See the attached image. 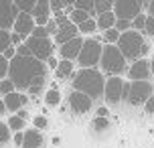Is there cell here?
I'll list each match as a JSON object with an SVG mask.
<instances>
[{"instance_id":"6da1fadb","label":"cell","mask_w":154,"mask_h":148,"mask_svg":"<svg viewBox=\"0 0 154 148\" xmlns=\"http://www.w3.org/2000/svg\"><path fill=\"white\" fill-rule=\"evenodd\" d=\"M47 77V65L35 57H20L14 55L8 61V79L12 81L14 89L26 91L32 83Z\"/></svg>"},{"instance_id":"7a4b0ae2","label":"cell","mask_w":154,"mask_h":148,"mask_svg":"<svg viewBox=\"0 0 154 148\" xmlns=\"http://www.w3.org/2000/svg\"><path fill=\"white\" fill-rule=\"evenodd\" d=\"M103 85H106V77L97 69H79L73 77V91L85 94L93 101L103 95Z\"/></svg>"},{"instance_id":"3957f363","label":"cell","mask_w":154,"mask_h":148,"mask_svg":"<svg viewBox=\"0 0 154 148\" xmlns=\"http://www.w3.org/2000/svg\"><path fill=\"white\" fill-rule=\"evenodd\" d=\"M118 51L124 55V59H144V55L148 53L150 45L146 43V39L142 37V32L138 31H126V32H120V39L116 43Z\"/></svg>"},{"instance_id":"277c9868","label":"cell","mask_w":154,"mask_h":148,"mask_svg":"<svg viewBox=\"0 0 154 148\" xmlns=\"http://www.w3.org/2000/svg\"><path fill=\"white\" fill-rule=\"evenodd\" d=\"M100 67L108 75H120L126 71V59L118 51L116 45H103L101 47V57H100Z\"/></svg>"},{"instance_id":"5b68a950","label":"cell","mask_w":154,"mask_h":148,"mask_svg":"<svg viewBox=\"0 0 154 148\" xmlns=\"http://www.w3.org/2000/svg\"><path fill=\"white\" fill-rule=\"evenodd\" d=\"M101 47L103 45L97 39H83L81 51L77 55V63L81 65V69H95V65H100Z\"/></svg>"},{"instance_id":"8992f818","label":"cell","mask_w":154,"mask_h":148,"mask_svg":"<svg viewBox=\"0 0 154 148\" xmlns=\"http://www.w3.org/2000/svg\"><path fill=\"white\" fill-rule=\"evenodd\" d=\"M150 95H154V85L150 81H130V91L126 101L130 106H144Z\"/></svg>"},{"instance_id":"52a82bcc","label":"cell","mask_w":154,"mask_h":148,"mask_svg":"<svg viewBox=\"0 0 154 148\" xmlns=\"http://www.w3.org/2000/svg\"><path fill=\"white\" fill-rule=\"evenodd\" d=\"M112 12L116 14V18L120 20H134L136 16L142 12V2L140 0H114Z\"/></svg>"},{"instance_id":"ba28073f","label":"cell","mask_w":154,"mask_h":148,"mask_svg":"<svg viewBox=\"0 0 154 148\" xmlns=\"http://www.w3.org/2000/svg\"><path fill=\"white\" fill-rule=\"evenodd\" d=\"M24 45L29 47L31 55L38 61H47L51 53H53V41L45 37V39H35V37H29V39H24Z\"/></svg>"},{"instance_id":"9c48e42d","label":"cell","mask_w":154,"mask_h":148,"mask_svg":"<svg viewBox=\"0 0 154 148\" xmlns=\"http://www.w3.org/2000/svg\"><path fill=\"white\" fill-rule=\"evenodd\" d=\"M122 87H124V79L122 77H109L103 85V97L109 106H116L122 101Z\"/></svg>"},{"instance_id":"30bf717a","label":"cell","mask_w":154,"mask_h":148,"mask_svg":"<svg viewBox=\"0 0 154 148\" xmlns=\"http://www.w3.org/2000/svg\"><path fill=\"white\" fill-rule=\"evenodd\" d=\"M18 10H16L14 2L12 0H0V29L8 31L12 24H14Z\"/></svg>"},{"instance_id":"8fae6325","label":"cell","mask_w":154,"mask_h":148,"mask_svg":"<svg viewBox=\"0 0 154 148\" xmlns=\"http://www.w3.org/2000/svg\"><path fill=\"white\" fill-rule=\"evenodd\" d=\"M35 26H37V24H35V18H32L31 14H26V12H18V16H16L14 24H12V29H14L12 32L20 35L23 39H29Z\"/></svg>"},{"instance_id":"7c38bea8","label":"cell","mask_w":154,"mask_h":148,"mask_svg":"<svg viewBox=\"0 0 154 148\" xmlns=\"http://www.w3.org/2000/svg\"><path fill=\"white\" fill-rule=\"evenodd\" d=\"M128 77L132 81H148V77H150V61L148 59L134 61L132 67L128 69Z\"/></svg>"},{"instance_id":"4fadbf2b","label":"cell","mask_w":154,"mask_h":148,"mask_svg":"<svg viewBox=\"0 0 154 148\" xmlns=\"http://www.w3.org/2000/svg\"><path fill=\"white\" fill-rule=\"evenodd\" d=\"M31 16L35 18V24L37 26H45L51 18V6H49V0H37L35 2V8H32Z\"/></svg>"},{"instance_id":"5bb4252c","label":"cell","mask_w":154,"mask_h":148,"mask_svg":"<svg viewBox=\"0 0 154 148\" xmlns=\"http://www.w3.org/2000/svg\"><path fill=\"white\" fill-rule=\"evenodd\" d=\"M91 103H93V100L87 97L85 94L73 91V94L69 95V106H71V109H73L75 114H87V112L91 109Z\"/></svg>"},{"instance_id":"9a60e30c","label":"cell","mask_w":154,"mask_h":148,"mask_svg":"<svg viewBox=\"0 0 154 148\" xmlns=\"http://www.w3.org/2000/svg\"><path fill=\"white\" fill-rule=\"evenodd\" d=\"M81 45H83V39L77 35L75 39L67 41V43H63L61 45V55L63 59H67V61H75L77 55H79V51H81Z\"/></svg>"},{"instance_id":"2e32d148","label":"cell","mask_w":154,"mask_h":148,"mask_svg":"<svg viewBox=\"0 0 154 148\" xmlns=\"http://www.w3.org/2000/svg\"><path fill=\"white\" fill-rule=\"evenodd\" d=\"M77 26L73 23H65V24H61L59 29H57V32H55V41L59 43V45H63V43H67V41H71V39H75L77 37Z\"/></svg>"},{"instance_id":"e0dca14e","label":"cell","mask_w":154,"mask_h":148,"mask_svg":"<svg viewBox=\"0 0 154 148\" xmlns=\"http://www.w3.org/2000/svg\"><path fill=\"white\" fill-rule=\"evenodd\" d=\"M43 136L38 130H26L23 132V148H41Z\"/></svg>"},{"instance_id":"ac0fdd59","label":"cell","mask_w":154,"mask_h":148,"mask_svg":"<svg viewBox=\"0 0 154 148\" xmlns=\"http://www.w3.org/2000/svg\"><path fill=\"white\" fill-rule=\"evenodd\" d=\"M95 24H97V29L100 31H108V29H114L116 24V14L109 10V12H101V14H97V20H95Z\"/></svg>"},{"instance_id":"d6986e66","label":"cell","mask_w":154,"mask_h":148,"mask_svg":"<svg viewBox=\"0 0 154 148\" xmlns=\"http://www.w3.org/2000/svg\"><path fill=\"white\" fill-rule=\"evenodd\" d=\"M4 108L6 109H10V112H16V109H20V94L18 91H10V94H6L4 95Z\"/></svg>"},{"instance_id":"ffe728a7","label":"cell","mask_w":154,"mask_h":148,"mask_svg":"<svg viewBox=\"0 0 154 148\" xmlns=\"http://www.w3.org/2000/svg\"><path fill=\"white\" fill-rule=\"evenodd\" d=\"M71 73H73V61H67V59H63V61L57 63V67H55V75H57L59 79L71 77Z\"/></svg>"},{"instance_id":"44dd1931","label":"cell","mask_w":154,"mask_h":148,"mask_svg":"<svg viewBox=\"0 0 154 148\" xmlns=\"http://www.w3.org/2000/svg\"><path fill=\"white\" fill-rule=\"evenodd\" d=\"M87 18H91V16L87 14L85 10H79V8H73L69 12V23H73L77 26V24H81V23H85Z\"/></svg>"},{"instance_id":"7402d4cb","label":"cell","mask_w":154,"mask_h":148,"mask_svg":"<svg viewBox=\"0 0 154 148\" xmlns=\"http://www.w3.org/2000/svg\"><path fill=\"white\" fill-rule=\"evenodd\" d=\"M112 6H114V0H93V12H97V14L109 12Z\"/></svg>"},{"instance_id":"603a6c76","label":"cell","mask_w":154,"mask_h":148,"mask_svg":"<svg viewBox=\"0 0 154 148\" xmlns=\"http://www.w3.org/2000/svg\"><path fill=\"white\" fill-rule=\"evenodd\" d=\"M12 2H14V6H16L18 12H26V14H31L37 0H12Z\"/></svg>"},{"instance_id":"cb8c5ba5","label":"cell","mask_w":154,"mask_h":148,"mask_svg":"<svg viewBox=\"0 0 154 148\" xmlns=\"http://www.w3.org/2000/svg\"><path fill=\"white\" fill-rule=\"evenodd\" d=\"M77 31L85 32V35H91V32H95V31H97V24H95V20H93V18H87L85 23L77 24Z\"/></svg>"},{"instance_id":"d4e9b609","label":"cell","mask_w":154,"mask_h":148,"mask_svg":"<svg viewBox=\"0 0 154 148\" xmlns=\"http://www.w3.org/2000/svg\"><path fill=\"white\" fill-rule=\"evenodd\" d=\"M73 8L85 10V12H87L89 16H91V14H95V12H93V0H75V4H73Z\"/></svg>"},{"instance_id":"484cf974","label":"cell","mask_w":154,"mask_h":148,"mask_svg":"<svg viewBox=\"0 0 154 148\" xmlns=\"http://www.w3.org/2000/svg\"><path fill=\"white\" fill-rule=\"evenodd\" d=\"M8 128L10 130H14V132H23V128H24V120L23 118H18V116H10V120H8Z\"/></svg>"},{"instance_id":"4316f807","label":"cell","mask_w":154,"mask_h":148,"mask_svg":"<svg viewBox=\"0 0 154 148\" xmlns=\"http://www.w3.org/2000/svg\"><path fill=\"white\" fill-rule=\"evenodd\" d=\"M120 39V32L116 31V29H108V31H103V41L108 43V45H116Z\"/></svg>"},{"instance_id":"83f0119b","label":"cell","mask_w":154,"mask_h":148,"mask_svg":"<svg viewBox=\"0 0 154 148\" xmlns=\"http://www.w3.org/2000/svg\"><path fill=\"white\" fill-rule=\"evenodd\" d=\"M45 101L49 103V106H57L59 101H61V94L57 91V89H49L45 95Z\"/></svg>"},{"instance_id":"f1b7e54d","label":"cell","mask_w":154,"mask_h":148,"mask_svg":"<svg viewBox=\"0 0 154 148\" xmlns=\"http://www.w3.org/2000/svg\"><path fill=\"white\" fill-rule=\"evenodd\" d=\"M8 47H10V32L0 29V53H4Z\"/></svg>"},{"instance_id":"f546056e","label":"cell","mask_w":154,"mask_h":148,"mask_svg":"<svg viewBox=\"0 0 154 148\" xmlns=\"http://www.w3.org/2000/svg\"><path fill=\"white\" fill-rule=\"evenodd\" d=\"M10 91H16L14 89V85H12V81L8 77H4V79H0V94H10Z\"/></svg>"},{"instance_id":"4dcf8cb0","label":"cell","mask_w":154,"mask_h":148,"mask_svg":"<svg viewBox=\"0 0 154 148\" xmlns=\"http://www.w3.org/2000/svg\"><path fill=\"white\" fill-rule=\"evenodd\" d=\"M144 23H146V14H144V12H140V14L132 20V29H136L138 32L144 31Z\"/></svg>"},{"instance_id":"1f68e13d","label":"cell","mask_w":154,"mask_h":148,"mask_svg":"<svg viewBox=\"0 0 154 148\" xmlns=\"http://www.w3.org/2000/svg\"><path fill=\"white\" fill-rule=\"evenodd\" d=\"M114 29L118 32H126V31H130V29H132V23H130V20H120V18H116Z\"/></svg>"},{"instance_id":"d6a6232c","label":"cell","mask_w":154,"mask_h":148,"mask_svg":"<svg viewBox=\"0 0 154 148\" xmlns=\"http://www.w3.org/2000/svg\"><path fill=\"white\" fill-rule=\"evenodd\" d=\"M49 6H51V12L59 14V12H63L65 4H63V0H49Z\"/></svg>"},{"instance_id":"836d02e7","label":"cell","mask_w":154,"mask_h":148,"mask_svg":"<svg viewBox=\"0 0 154 148\" xmlns=\"http://www.w3.org/2000/svg\"><path fill=\"white\" fill-rule=\"evenodd\" d=\"M31 37H35V39H45V37H49V32H47L45 26H35L31 32Z\"/></svg>"},{"instance_id":"e575fe53","label":"cell","mask_w":154,"mask_h":148,"mask_svg":"<svg viewBox=\"0 0 154 148\" xmlns=\"http://www.w3.org/2000/svg\"><path fill=\"white\" fill-rule=\"evenodd\" d=\"M144 32L148 37H154V18L152 16H146V23H144Z\"/></svg>"},{"instance_id":"d590c367","label":"cell","mask_w":154,"mask_h":148,"mask_svg":"<svg viewBox=\"0 0 154 148\" xmlns=\"http://www.w3.org/2000/svg\"><path fill=\"white\" fill-rule=\"evenodd\" d=\"M8 75V61L2 57V53H0V79H4Z\"/></svg>"},{"instance_id":"8d00e7d4","label":"cell","mask_w":154,"mask_h":148,"mask_svg":"<svg viewBox=\"0 0 154 148\" xmlns=\"http://www.w3.org/2000/svg\"><path fill=\"white\" fill-rule=\"evenodd\" d=\"M8 136H10V130H8V126L4 122H0V142H6Z\"/></svg>"},{"instance_id":"74e56055","label":"cell","mask_w":154,"mask_h":148,"mask_svg":"<svg viewBox=\"0 0 154 148\" xmlns=\"http://www.w3.org/2000/svg\"><path fill=\"white\" fill-rule=\"evenodd\" d=\"M93 126H95V130H106L108 120H106V118H95V120H93Z\"/></svg>"},{"instance_id":"f35d334b","label":"cell","mask_w":154,"mask_h":148,"mask_svg":"<svg viewBox=\"0 0 154 148\" xmlns=\"http://www.w3.org/2000/svg\"><path fill=\"white\" fill-rule=\"evenodd\" d=\"M16 55H20V57H32V55H31V51H29V47H26L24 43L16 47Z\"/></svg>"},{"instance_id":"ab89813d","label":"cell","mask_w":154,"mask_h":148,"mask_svg":"<svg viewBox=\"0 0 154 148\" xmlns=\"http://www.w3.org/2000/svg\"><path fill=\"white\" fill-rule=\"evenodd\" d=\"M23 37L20 35H16V32H10V45L12 47H18V45H23Z\"/></svg>"},{"instance_id":"60d3db41","label":"cell","mask_w":154,"mask_h":148,"mask_svg":"<svg viewBox=\"0 0 154 148\" xmlns=\"http://www.w3.org/2000/svg\"><path fill=\"white\" fill-rule=\"evenodd\" d=\"M47 124H49V122H47V118H43V116H37V118H35V126H37L38 130H45Z\"/></svg>"},{"instance_id":"b9f144b4","label":"cell","mask_w":154,"mask_h":148,"mask_svg":"<svg viewBox=\"0 0 154 148\" xmlns=\"http://www.w3.org/2000/svg\"><path fill=\"white\" fill-rule=\"evenodd\" d=\"M45 29H47V32H49V35H55V32H57V29H59V26H57V23H55V18H53V20H51V18H49V23L45 24Z\"/></svg>"},{"instance_id":"7bdbcfd3","label":"cell","mask_w":154,"mask_h":148,"mask_svg":"<svg viewBox=\"0 0 154 148\" xmlns=\"http://www.w3.org/2000/svg\"><path fill=\"white\" fill-rule=\"evenodd\" d=\"M144 109H146V114H154V95H150L144 103Z\"/></svg>"},{"instance_id":"ee69618b","label":"cell","mask_w":154,"mask_h":148,"mask_svg":"<svg viewBox=\"0 0 154 148\" xmlns=\"http://www.w3.org/2000/svg\"><path fill=\"white\" fill-rule=\"evenodd\" d=\"M16 55V49L12 47V45H10V47L6 49V51H4V53H2V57H4V59H6V61H10V59H12V57H14Z\"/></svg>"},{"instance_id":"f6af8a7d","label":"cell","mask_w":154,"mask_h":148,"mask_svg":"<svg viewBox=\"0 0 154 148\" xmlns=\"http://www.w3.org/2000/svg\"><path fill=\"white\" fill-rule=\"evenodd\" d=\"M57 59H55V57H49V59H47V67H51V69H55V67H57Z\"/></svg>"},{"instance_id":"bcb514c9","label":"cell","mask_w":154,"mask_h":148,"mask_svg":"<svg viewBox=\"0 0 154 148\" xmlns=\"http://www.w3.org/2000/svg\"><path fill=\"white\" fill-rule=\"evenodd\" d=\"M14 144H16V146H23V132H16L14 134Z\"/></svg>"},{"instance_id":"7dc6e473","label":"cell","mask_w":154,"mask_h":148,"mask_svg":"<svg viewBox=\"0 0 154 148\" xmlns=\"http://www.w3.org/2000/svg\"><path fill=\"white\" fill-rule=\"evenodd\" d=\"M128 91H130V83H124V87H122V100L128 97Z\"/></svg>"},{"instance_id":"c3c4849f","label":"cell","mask_w":154,"mask_h":148,"mask_svg":"<svg viewBox=\"0 0 154 148\" xmlns=\"http://www.w3.org/2000/svg\"><path fill=\"white\" fill-rule=\"evenodd\" d=\"M148 16H152V18H154V0L148 2Z\"/></svg>"},{"instance_id":"681fc988","label":"cell","mask_w":154,"mask_h":148,"mask_svg":"<svg viewBox=\"0 0 154 148\" xmlns=\"http://www.w3.org/2000/svg\"><path fill=\"white\" fill-rule=\"evenodd\" d=\"M97 116L106 118V116H108V108H97Z\"/></svg>"},{"instance_id":"f907efd6","label":"cell","mask_w":154,"mask_h":148,"mask_svg":"<svg viewBox=\"0 0 154 148\" xmlns=\"http://www.w3.org/2000/svg\"><path fill=\"white\" fill-rule=\"evenodd\" d=\"M16 112H18V114H16L18 118H23V120L26 118V109H16Z\"/></svg>"},{"instance_id":"816d5d0a","label":"cell","mask_w":154,"mask_h":148,"mask_svg":"<svg viewBox=\"0 0 154 148\" xmlns=\"http://www.w3.org/2000/svg\"><path fill=\"white\" fill-rule=\"evenodd\" d=\"M26 101H29V97H26V95H23V94H20V103H23V106H26Z\"/></svg>"},{"instance_id":"f5cc1de1","label":"cell","mask_w":154,"mask_h":148,"mask_svg":"<svg viewBox=\"0 0 154 148\" xmlns=\"http://www.w3.org/2000/svg\"><path fill=\"white\" fill-rule=\"evenodd\" d=\"M63 4H65V6H73V4H75V0H63Z\"/></svg>"},{"instance_id":"db71d44e","label":"cell","mask_w":154,"mask_h":148,"mask_svg":"<svg viewBox=\"0 0 154 148\" xmlns=\"http://www.w3.org/2000/svg\"><path fill=\"white\" fill-rule=\"evenodd\" d=\"M4 112H6V108H4V101L0 100V114H4Z\"/></svg>"},{"instance_id":"11a10c76","label":"cell","mask_w":154,"mask_h":148,"mask_svg":"<svg viewBox=\"0 0 154 148\" xmlns=\"http://www.w3.org/2000/svg\"><path fill=\"white\" fill-rule=\"evenodd\" d=\"M150 73H152V75H154V59H152V61H150Z\"/></svg>"},{"instance_id":"9f6ffc18","label":"cell","mask_w":154,"mask_h":148,"mask_svg":"<svg viewBox=\"0 0 154 148\" xmlns=\"http://www.w3.org/2000/svg\"><path fill=\"white\" fill-rule=\"evenodd\" d=\"M140 2H142V4H148V2H150V0H140Z\"/></svg>"},{"instance_id":"6f0895ef","label":"cell","mask_w":154,"mask_h":148,"mask_svg":"<svg viewBox=\"0 0 154 148\" xmlns=\"http://www.w3.org/2000/svg\"><path fill=\"white\" fill-rule=\"evenodd\" d=\"M0 146H2V142H0Z\"/></svg>"}]
</instances>
